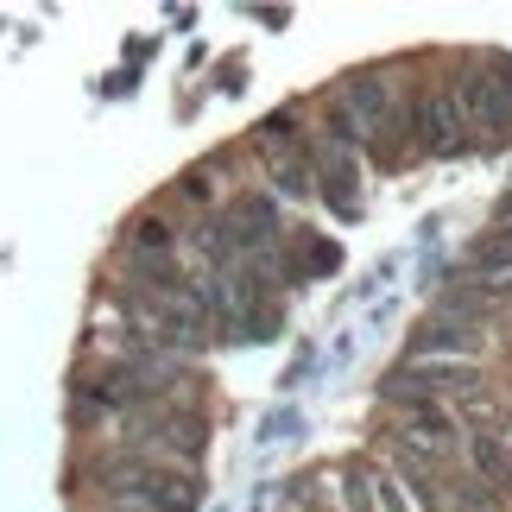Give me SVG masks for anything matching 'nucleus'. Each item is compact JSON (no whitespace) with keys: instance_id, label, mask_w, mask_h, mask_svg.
<instances>
[{"instance_id":"nucleus-10","label":"nucleus","mask_w":512,"mask_h":512,"mask_svg":"<svg viewBox=\"0 0 512 512\" xmlns=\"http://www.w3.org/2000/svg\"><path fill=\"white\" fill-rule=\"evenodd\" d=\"M468 266H475L481 279H512V222H500L494 234H481V241L468 247Z\"/></svg>"},{"instance_id":"nucleus-3","label":"nucleus","mask_w":512,"mask_h":512,"mask_svg":"<svg viewBox=\"0 0 512 512\" xmlns=\"http://www.w3.org/2000/svg\"><path fill=\"white\" fill-rule=\"evenodd\" d=\"M165 392V380L152 367H108L95 373V380H83V392H76V405L83 411H140Z\"/></svg>"},{"instance_id":"nucleus-5","label":"nucleus","mask_w":512,"mask_h":512,"mask_svg":"<svg viewBox=\"0 0 512 512\" xmlns=\"http://www.w3.org/2000/svg\"><path fill=\"white\" fill-rule=\"evenodd\" d=\"M456 102L468 114V127H481V133H506L512 127V89L500 83V76H487V70H468L462 76Z\"/></svg>"},{"instance_id":"nucleus-4","label":"nucleus","mask_w":512,"mask_h":512,"mask_svg":"<svg viewBox=\"0 0 512 512\" xmlns=\"http://www.w3.org/2000/svg\"><path fill=\"white\" fill-rule=\"evenodd\" d=\"M456 443H462V430L449 418V405H405L399 430H392V449H405L418 462H443Z\"/></svg>"},{"instance_id":"nucleus-8","label":"nucleus","mask_w":512,"mask_h":512,"mask_svg":"<svg viewBox=\"0 0 512 512\" xmlns=\"http://www.w3.org/2000/svg\"><path fill=\"white\" fill-rule=\"evenodd\" d=\"M475 354H481V329L475 323L437 317V323H424L418 336H411V361H456V367H468Z\"/></svg>"},{"instance_id":"nucleus-12","label":"nucleus","mask_w":512,"mask_h":512,"mask_svg":"<svg viewBox=\"0 0 512 512\" xmlns=\"http://www.w3.org/2000/svg\"><path fill=\"white\" fill-rule=\"evenodd\" d=\"M443 512H500V500L481 481H443Z\"/></svg>"},{"instance_id":"nucleus-9","label":"nucleus","mask_w":512,"mask_h":512,"mask_svg":"<svg viewBox=\"0 0 512 512\" xmlns=\"http://www.w3.org/2000/svg\"><path fill=\"white\" fill-rule=\"evenodd\" d=\"M323 190H329V203H336L342 215L361 209V171H354L348 146H329V152H323Z\"/></svg>"},{"instance_id":"nucleus-7","label":"nucleus","mask_w":512,"mask_h":512,"mask_svg":"<svg viewBox=\"0 0 512 512\" xmlns=\"http://www.w3.org/2000/svg\"><path fill=\"white\" fill-rule=\"evenodd\" d=\"M222 241L234 247V253H260L272 234H279V209H272V196H241L228 215H222Z\"/></svg>"},{"instance_id":"nucleus-6","label":"nucleus","mask_w":512,"mask_h":512,"mask_svg":"<svg viewBox=\"0 0 512 512\" xmlns=\"http://www.w3.org/2000/svg\"><path fill=\"white\" fill-rule=\"evenodd\" d=\"M468 462H475V481L494 487V494H512V418L481 424L468 437Z\"/></svg>"},{"instance_id":"nucleus-1","label":"nucleus","mask_w":512,"mask_h":512,"mask_svg":"<svg viewBox=\"0 0 512 512\" xmlns=\"http://www.w3.org/2000/svg\"><path fill=\"white\" fill-rule=\"evenodd\" d=\"M386 399L392 405H443L449 392H468L475 399V367H456V361H405V367H392L386 373Z\"/></svg>"},{"instance_id":"nucleus-13","label":"nucleus","mask_w":512,"mask_h":512,"mask_svg":"<svg viewBox=\"0 0 512 512\" xmlns=\"http://www.w3.org/2000/svg\"><path fill=\"white\" fill-rule=\"evenodd\" d=\"M102 512H146V506H102Z\"/></svg>"},{"instance_id":"nucleus-2","label":"nucleus","mask_w":512,"mask_h":512,"mask_svg":"<svg viewBox=\"0 0 512 512\" xmlns=\"http://www.w3.org/2000/svg\"><path fill=\"white\" fill-rule=\"evenodd\" d=\"M468 133H475V127H468L456 89H430V95H418V108H411V140H418L424 159H449V152H462Z\"/></svg>"},{"instance_id":"nucleus-11","label":"nucleus","mask_w":512,"mask_h":512,"mask_svg":"<svg viewBox=\"0 0 512 512\" xmlns=\"http://www.w3.org/2000/svg\"><path fill=\"white\" fill-rule=\"evenodd\" d=\"M171 247H177V228L159 222V215H140V222H133V234H127V260H140V266L165 260Z\"/></svg>"}]
</instances>
